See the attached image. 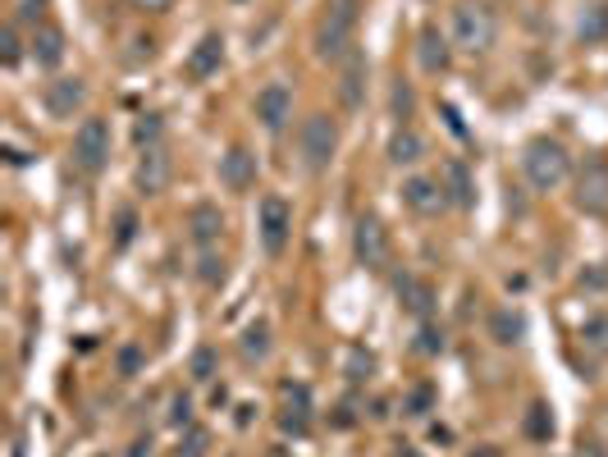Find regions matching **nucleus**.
<instances>
[{
  "mask_svg": "<svg viewBox=\"0 0 608 457\" xmlns=\"http://www.w3.org/2000/svg\"><path fill=\"white\" fill-rule=\"evenodd\" d=\"M362 6L366 0H325V10L316 19V55L321 60H344L353 51Z\"/></svg>",
  "mask_w": 608,
  "mask_h": 457,
  "instance_id": "nucleus-1",
  "label": "nucleus"
},
{
  "mask_svg": "<svg viewBox=\"0 0 608 457\" xmlns=\"http://www.w3.org/2000/svg\"><path fill=\"white\" fill-rule=\"evenodd\" d=\"M494 37H499V19L485 0H458L453 6V23H448V42L467 51V55H485L494 47Z\"/></svg>",
  "mask_w": 608,
  "mask_h": 457,
  "instance_id": "nucleus-2",
  "label": "nucleus"
},
{
  "mask_svg": "<svg viewBox=\"0 0 608 457\" xmlns=\"http://www.w3.org/2000/svg\"><path fill=\"white\" fill-rule=\"evenodd\" d=\"M521 170H526V183L536 187V193H554V187H563L567 174H572V156H567L563 142L536 138V142H526V151H521Z\"/></svg>",
  "mask_w": 608,
  "mask_h": 457,
  "instance_id": "nucleus-3",
  "label": "nucleus"
},
{
  "mask_svg": "<svg viewBox=\"0 0 608 457\" xmlns=\"http://www.w3.org/2000/svg\"><path fill=\"white\" fill-rule=\"evenodd\" d=\"M256 238H261V252L265 256H284L288 238H293V206L280 197V193H265L261 206H256Z\"/></svg>",
  "mask_w": 608,
  "mask_h": 457,
  "instance_id": "nucleus-4",
  "label": "nucleus"
},
{
  "mask_svg": "<svg viewBox=\"0 0 608 457\" xmlns=\"http://www.w3.org/2000/svg\"><path fill=\"white\" fill-rule=\"evenodd\" d=\"M297 146H302V165L312 174L330 170L334 151H338V124L330 114H307V120H302V133H297Z\"/></svg>",
  "mask_w": 608,
  "mask_h": 457,
  "instance_id": "nucleus-5",
  "label": "nucleus"
},
{
  "mask_svg": "<svg viewBox=\"0 0 608 457\" xmlns=\"http://www.w3.org/2000/svg\"><path fill=\"white\" fill-rule=\"evenodd\" d=\"M73 165L83 174H101L110 165V124L101 114H88L79 133H73Z\"/></svg>",
  "mask_w": 608,
  "mask_h": 457,
  "instance_id": "nucleus-6",
  "label": "nucleus"
},
{
  "mask_svg": "<svg viewBox=\"0 0 608 457\" xmlns=\"http://www.w3.org/2000/svg\"><path fill=\"white\" fill-rule=\"evenodd\" d=\"M353 252H357V261L366 265V271H389V256H394V243H389V228H385V220L379 215H362L357 224H353Z\"/></svg>",
  "mask_w": 608,
  "mask_h": 457,
  "instance_id": "nucleus-7",
  "label": "nucleus"
},
{
  "mask_svg": "<svg viewBox=\"0 0 608 457\" xmlns=\"http://www.w3.org/2000/svg\"><path fill=\"white\" fill-rule=\"evenodd\" d=\"M577 206L586 215H608V161L590 156L577 174Z\"/></svg>",
  "mask_w": 608,
  "mask_h": 457,
  "instance_id": "nucleus-8",
  "label": "nucleus"
},
{
  "mask_svg": "<svg viewBox=\"0 0 608 457\" xmlns=\"http://www.w3.org/2000/svg\"><path fill=\"white\" fill-rule=\"evenodd\" d=\"M256 120L265 133H284L293 120V88L288 83H265L256 92Z\"/></svg>",
  "mask_w": 608,
  "mask_h": 457,
  "instance_id": "nucleus-9",
  "label": "nucleus"
},
{
  "mask_svg": "<svg viewBox=\"0 0 608 457\" xmlns=\"http://www.w3.org/2000/svg\"><path fill=\"white\" fill-rule=\"evenodd\" d=\"M403 206L416 211V215H439V211L453 206V202H448V193H444L439 179H430V174H412V179L403 183Z\"/></svg>",
  "mask_w": 608,
  "mask_h": 457,
  "instance_id": "nucleus-10",
  "label": "nucleus"
},
{
  "mask_svg": "<svg viewBox=\"0 0 608 457\" xmlns=\"http://www.w3.org/2000/svg\"><path fill=\"white\" fill-rule=\"evenodd\" d=\"M42 101H47L51 120H73V114L88 105V83L83 79H51L47 92H42Z\"/></svg>",
  "mask_w": 608,
  "mask_h": 457,
  "instance_id": "nucleus-11",
  "label": "nucleus"
},
{
  "mask_svg": "<svg viewBox=\"0 0 608 457\" xmlns=\"http://www.w3.org/2000/svg\"><path fill=\"white\" fill-rule=\"evenodd\" d=\"M366 73H371V64H366L362 51H348L344 60H338V101H344V110H362V101H366Z\"/></svg>",
  "mask_w": 608,
  "mask_h": 457,
  "instance_id": "nucleus-12",
  "label": "nucleus"
},
{
  "mask_svg": "<svg viewBox=\"0 0 608 457\" xmlns=\"http://www.w3.org/2000/svg\"><path fill=\"white\" fill-rule=\"evenodd\" d=\"M220 183L230 187V193H247V187L256 183V156L247 146H230L220 156Z\"/></svg>",
  "mask_w": 608,
  "mask_h": 457,
  "instance_id": "nucleus-13",
  "label": "nucleus"
},
{
  "mask_svg": "<svg viewBox=\"0 0 608 457\" xmlns=\"http://www.w3.org/2000/svg\"><path fill=\"white\" fill-rule=\"evenodd\" d=\"M138 193L146 197H156L165 193V183H170V156H165V146H146L142 156H138Z\"/></svg>",
  "mask_w": 608,
  "mask_h": 457,
  "instance_id": "nucleus-14",
  "label": "nucleus"
},
{
  "mask_svg": "<svg viewBox=\"0 0 608 457\" xmlns=\"http://www.w3.org/2000/svg\"><path fill=\"white\" fill-rule=\"evenodd\" d=\"M188 234H193L197 252H211V247H220V234H224V215H220V206L202 202V206H193V211H188Z\"/></svg>",
  "mask_w": 608,
  "mask_h": 457,
  "instance_id": "nucleus-15",
  "label": "nucleus"
},
{
  "mask_svg": "<svg viewBox=\"0 0 608 457\" xmlns=\"http://www.w3.org/2000/svg\"><path fill=\"white\" fill-rule=\"evenodd\" d=\"M416 60H422L426 73H444V69H448L453 47H448V37H444L435 23H426L422 32H416Z\"/></svg>",
  "mask_w": 608,
  "mask_h": 457,
  "instance_id": "nucleus-16",
  "label": "nucleus"
},
{
  "mask_svg": "<svg viewBox=\"0 0 608 457\" xmlns=\"http://www.w3.org/2000/svg\"><path fill=\"white\" fill-rule=\"evenodd\" d=\"M394 288H398L403 312H412L416 321H430V312H435V288H430L426 280H416V275H398V280H394Z\"/></svg>",
  "mask_w": 608,
  "mask_h": 457,
  "instance_id": "nucleus-17",
  "label": "nucleus"
},
{
  "mask_svg": "<svg viewBox=\"0 0 608 457\" xmlns=\"http://www.w3.org/2000/svg\"><path fill=\"white\" fill-rule=\"evenodd\" d=\"M220 64H224V37L220 32H206L202 42L193 47V55H188V79H211V73H220Z\"/></svg>",
  "mask_w": 608,
  "mask_h": 457,
  "instance_id": "nucleus-18",
  "label": "nucleus"
},
{
  "mask_svg": "<svg viewBox=\"0 0 608 457\" xmlns=\"http://www.w3.org/2000/svg\"><path fill=\"white\" fill-rule=\"evenodd\" d=\"M439 183H444V193H448L453 206H476V179H472V170L463 161H444Z\"/></svg>",
  "mask_w": 608,
  "mask_h": 457,
  "instance_id": "nucleus-19",
  "label": "nucleus"
},
{
  "mask_svg": "<svg viewBox=\"0 0 608 457\" xmlns=\"http://www.w3.org/2000/svg\"><path fill=\"white\" fill-rule=\"evenodd\" d=\"M32 60H37V69H55L64 60V32L55 23L32 28Z\"/></svg>",
  "mask_w": 608,
  "mask_h": 457,
  "instance_id": "nucleus-20",
  "label": "nucleus"
},
{
  "mask_svg": "<svg viewBox=\"0 0 608 457\" xmlns=\"http://www.w3.org/2000/svg\"><path fill=\"white\" fill-rule=\"evenodd\" d=\"M422 156H426L422 133H416L412 124H398V133L389 138V161H394V165H416Z\"/></svg>",
  "mask_w": 608,
  "mask_h": 457,
  "instance_id": "nucleus-21",
  "label": "nucleus"
},
{
  "mask_svg": "<svg viewBox=\"0 0 608 457\" xmlns=\"http://www.w3.org/2000/svg\"><path fill=\"white\" fill-rule=\"evenodd\" d=\"M489 338H494V343H504V348H513V343L526 338V316L513 312V307L494 312V316H489Z\"/></svg>",
  "mask_w": 608,
  "mask_h": 457,
  "instance_id": "nucleus-22",
  "label": "nucleus"
},
{
  "mask_svg": "<svg viewBox=\"0 0 608 457\" xmlns=\"http://www.w3.org/2000/svg\"><path fill=\"white\" fill-rule=\"evenodd\" d=\"M577 37L581 42H608V0H599V6H586L581 19H577Z\"/></svg>",
  "mask_w": 608,
  "mask_h": 457,
  "instance_id": "nucleus-23",
  "label": "nucleus"
},
{
  "mask_svg": "<svg viewBox=\"0 0 608 457\" xmlns=\"http://www.w3.org/2000/svg\"><path fill=\"white\" fill-rule=\"evenodd\" d=\"M239 348H243V357H247V362H265V357H271V325H265V321L247 325Z\"/></svg>",
  "mask_w": 608,
  "mask_h": 457,
  "instance_id": "nucleus-24",
  "label": "nucleus"
},
{
  "mask_svg": "<svg viewBox=\"0 0 608 457\" xmlns=\"http://www.w3.org/2000/svg\"><path fill=\"white\" fill-rule=\"evenodd\" d=\"M521 426H526V435H530V439H549V435H554V416H549V407H545V403H530Z\"/></svg>",
  "mask_w": 608,
  "mask_h": 457,
  "instance_id": "nucleus-25",
  "label": "nucleus"
},
{
  "mask_svg": "<svg viewBox=\"0 0 608 457\" xmlns=\"http://www.w3.org/2000/svg\"><path fill=\"white\" fill-rule=\"evenodd\" d=\"M197 280L206 284V288H215V284H224V256L211 247V252H197Z\"/></svg>",
  "mask_w": 608,
  "mask_h": 457,
  "instance_id": "nucleus-26",
  "label": "nucleus"
},
{
  "mask_svg": "<svg viewBox=\"0 0 608 457\" xmlns=\"http://www.w3.org/2000/svg\"><path fill=\"white\" fill-rule=\"evenodd\" d=\"M215 370H220V357H215L211 343H202V348L193 353V379H197V385H211Z\"/></svg>",
  "mask_w": 608,
  "mask_h": 457,
  "instance_id": "nucleus-27",
  "label": "nucleus"
},
{
  "mask_svg": "<svg viewBox=\"0 0 608 457\" xmlns=\"http://www.w3.org/2000/svg\"><path fill=\"white\" fill-rule=\"evenodd\" d=\"M416 353H422V357H439L444 353V329L430 325V321H422V329H416Z\"/></svg>",
  "mask_w": 608,
  "mask_h": 457,
  "instance_id": "nucleus-28",
  "label": "nucleus"
},
{
  "mask_svg": "<svg viewBox=\"0 0 608 457\" xmlns=\"http://www.w3.org/2000/svg\"><path fill=\"white\" fill-rule=\"evenodd\" d=\"M161 133H165V124L156 120V114H142V120L133 124V142L146 151V146H161Z\"/></svg>",
  "mask_w": 608,
  "mask_h": 457,
  "instance_id": "nucleus-29",
  "label": "nucleus"
},
{
  "mask_svg": "<svg viewBox=\"0 0 608 457\" xmlns=\"http://www.w3.org/2000/svg\"><path fill=\"white\" fill-rule=\"evenodd\" d=\"M0 60H6V69H14L23 60V42H19V23H6V32H0Z\"/></svg>",
  "mask_w": 608,
  "mask_h": 457,
  "instance_id": "nucleus-30",
  "label": "nucleus"
},
{
  "mask_svg": "<svg viewBox=\"0 0 608 457\" xmlns=\"http://www.w3.org/2000/svg\"><path fill=\"white\" fill-rule=\"evenodd\" d=\"M133 234H138V211H133V206H124V211L115 215V247H129V243H133Z\"/></svg>",
  "mask_w": 608,
  "mask_h": 457,
  "instance_id": "nucleus-31",
  "label": "nucleus"
},
{
  "mask_svg": "<svg viewBox=\"0 0 608 457\" xmlns=\"http://www.w3.org/2000/svg\"><path fill=\"white\" fill-rule=\"evenodd\" d=\"M344 370H348V379L357 385V379H366V375L375 370V357H371V353H362V348H353V353H348V366H344Z\"/></svg>",
  "mask_w": 608,
  "mask_h": 457,
  "instance_id": "nucleus-32",
  "label": "nucleus"
},
{
  "mask_svg": "<svg viewBox=\"0 0 608 457\" xmlns=\"http://www.w3.org/2000/svg\"><path fill=\"white\" fill-rule=\"evenodd\" d=\"M42 10H47V0H19V10H14V23L42 28Z\"/></svg>",
  "mask_w": 608,
  "mask_h": 457,
  "instance_id": "nucleus-33",
  "label": "nucleus"
},
{
  "mask_svg": "<svg viewBox=\"0 0 608 457\" xmlns=\"http://www.w3.org/2000/svg\"><path fill=\"white\" fill-rule=\"evenodd\" d=\"M394 114H398V124H407L412 120V88H394Z\"/></svg>",
  "mask_w": 608,
  "mask_h": 457,
  "instance_id": "nucleus-34",
  "label": "nucleus"
},
{
  "mask_svg": "<svg viewBox=\"0 0 608 457\" xmlns=\"http://www.w3.org/2000/svg\"><path fill=\"white\" fill-rule=\"evenodd\" d=\"M430 398H435V394H430V385L412 389V398H407V412H412V416H426V412H430Z\"/></svg>",
  "mask_w": 608,
  "mask_h": 457,
  "instance_id": "nucleus-35",
  "label": "nucleus"
},
{
  "mask_svg": "<svg viewBox=\"0 0 608 457\" xmlns=\"http://www.w3.org/2000/svg\"><path fill=\"white\" fill-rule=\"evenodd\" d=\"M170 422H174V426H188V422H193V403H188L183 394H179L174 407H170Z\"/></svg>",
  "mask_w": 608,
  "mask_h": 457,
  "instance_id": "nucleus-36",
  "label": "nucleus"
},
{
  "mask_svg": "<svg viewBox=\"0 0 608 457\" xmlns=\"http://www.w3.org/2000/svg\"><path fill=\"white\" fill-rule=\"evenodd\" d=\"M129 6H138L146 14H165V10H174V0H129Z\"/></svg>",
  "mask_w": 608,
  "mask_h": 457,
  "instance_id": "nucleus-37",
  "label": "nucleus"
},
{
  "mask_svg": "<svg viewBox=\"0 0 608 457\" xmlns=\"http://www.w3.org/2000/svg\"><path fill=\"white\" fill-rule=\"evenodd\" d=\"M202 448H206V435L193 430V435H188V457H202Z\"/></svg>",
  "mask_w": 608,
  "mask_h": 457,
  "instance_id": "nucleus-38",
  "label": "nucleus"
},
{
  "mask_svg": "<svg viewBox=\"0 0 608 457\" xmlns=\"http://www.w3.org/2000/svg\"><path fill=\"white\" fill-rule=\"evenodd\" d=\"M133 457H151V439H138V444H133Z\"/></svg>",
  "mask_w": 608,
  "mask_h": 457,
  "instance_id": "nucleus-39",
  "label": "nucleus"
},
{
  "mask_svg": "<svg viewBox=\"0 0 608 457\" xmlns=\"http://www.w3.org/2000/svg\"><path fill=\"white\" fill-rule=\"evenodd\" d=\"M394 457H422V453H412V448H403V453H394Z\"/></svg>",
  "mask_w": 608,
  "mask_h": 457,
  "instance_id": "nucleus-40",
  "label": "nucleus"
},
{
  "mask_svg": "<svg viewBox=\"0 0 608 457\" xmlns=\"http://www.w3.org/2000/svg\"><path fill=\"white\" fill-rule=\"evenodd\" d=\"M10 457H23V444H14V453H10Z\"/></svg>",
  "mask_w": 608,
  "mask_h": 457,
  "instance_id": "nucleus-41",
  "label": "nucleus"
}]
</instances>
